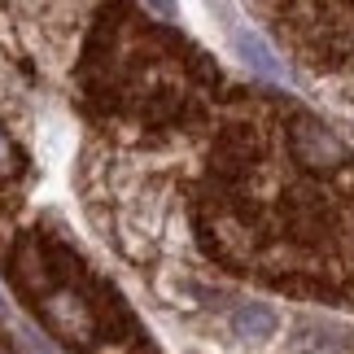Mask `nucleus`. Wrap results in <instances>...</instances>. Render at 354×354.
Returning <instances> with one entry per match:
<instances>
[{"label": "nucleus", "mask_w": 354, "mask_h": 354, "mask_svg": "<svg viewBox=\"0 0 354 354\" xmlns=\"http://www.w3.org/2000/svg\"><path fill=\"white\" fill-rule=\"evenodd\" d=\"M153 13H162V18H175V0H145Z\"/></svg>", "instance_id": "nucleus-4"}, {"label": "nucleus", "mask_w": 354, "mask_h": 354, "mask_svg": "<svg viewBox=\"0 0 354 354\" xmlns=\"http://www.w3.org/2000/svg\"><path fill=\"white\" fill-rule=\"evenodd\" d=\"M276 310L271 306H263V302H245L236 315H232V328H236V337L241 342H267L271 333H276Z\"/></svg>", "instance_id": "nucleus-2"}, {"label": "nucleus", "mask_w": 354, "mask_h": 354, "mask_svg": "<svg viewBox=\"0 0 354 354\" xmlns=\"http://www.w3.org/2000/svg\"><path fill=\"white\" fill-rule=\"evenodd\" d=\"M236 53L245 57V66H254L258 75H267V79H284V66L280 57L271 53V44L263 35H254V31H236Z\"/></svg>", "instance_id": "nucleus-3"}, {"label": "nucleus", "mask_w": 354, "mask_h": 354, "mask_svg": "<svg viewBox=\"0 0 354 354\" xmlns=\"http://www.w3.org/2000/svg\"><path fill=\"white\" fill-rule=\"evenodd\" d=\"M297 153H302V162H310V167H337V162L346 158V149H342L337 136H328L324 127L302 122V127H297Z\"/></svg>", "instance_id": "nucleus-1"}, {"label": "nucleus", "mask_w": 354, "mask_h": 354, "mask_svg": "<svg viewBox=\"0 0 354 354\" xmlns=\"http://www.w3.org/2000/svg\"><path fill=\"white\" fill-rule=\"evenodd\" d=\"M0 319H5V302H0Z\"/></svg>", "instance_id": "nucleus-6"}, {"label": "nucleus", "mask_w": 354, "mask_h": 354, "mask_svg": "<svg viewBox=\"0 0 354 354\" xmlns=\"http://www.w3.org/2000/svg\"><path fill=\"white\" fill-rule=\"evenodd\" d=\"M5 167H9V140L0 136V171H5Z\"/></svg>", "instance_id": "nucleus-5"}]
</instances>
